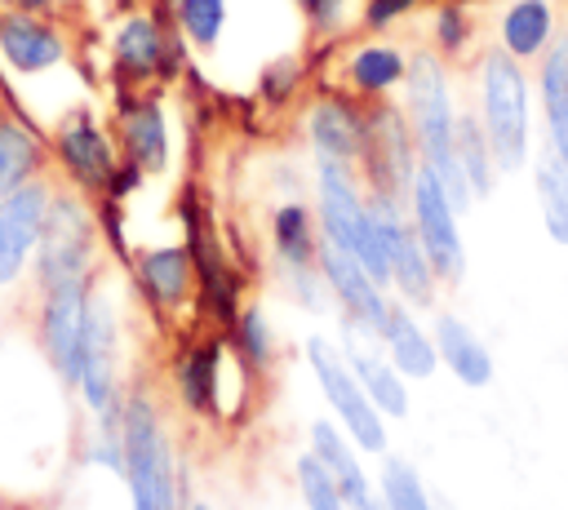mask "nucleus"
Returning a JSON list of instances; mask_svg holds the SVG:
<instances>
[{
    "instance_id": "nucleus-19",
    "label": "nucleus",
    "mask_w": 568,
    "mask_h": 510,
    "mask_svg": "<svg viewBox=\"0 0 568 510\" xmlns=\"http://www.w3.org/2000/svg\"><path fill=\"white\" fill-rule=\"evenodd\" d=\"M120 142L124 160L142 173H160L169 164V124L155 98H133L120 106Z\"/></svg>"
},
{
    "instance_id": "nucleus-14",
    "label": "nucleus",
    "mask_w": 568,
    "mask_h": 510,
    "mask_svg": "<svg viewBox=\"0 0 568 510\" xmlns=\"http://www.w3.org/2000/svg\"><path fill=\"white\" fill-rule=\"evenodd\" d=\"M93 412H102L106 426H115V315L102 297H89V319H84V359H80V381Z\"/></svg>"
},
{
    "instance_id": "nucleus-35",
    "label": "nucleus",
    "mask_w": 568,
    "mask_h": 510,
    "mask_svg": "<svg viewBox=\"0 0 568 510\" xmlns=\"http://www.w3.org/2000/svg\"><path fill=\"white\" fill-rule=\"evenodd\" d=\"M466 35H470L466 13H462L457 4H439V13H435V44H439L444 53H462Z\"/></svg>"
},
{
    "instance_id": "nucleus-18",
    "label": "nucleus",
    "mask_w": 568,
    "mask_h": 510,
    "mask_svg": "<svg viewBox=\"0 0 568 510\" xmlns=\"http://www.w3.org/2000/svg\"><path fill=\"white\" fill-rule=\"evenodd\" d=\"M377 341L386 350V359L408 377V381H426L439 368V350H435V333H426L417 324V315L408 310V302H390Z\"/></svg>"
},
{
    "instance_id": "nucleus-4",
    "label": "nucleus",
    "mask_w": 568,
    "mask_h": 510,
    "mask_svg": "<svg viewBox=\"0 0 568 510\" xmlns=\"http://www.w3.org/2000/svg\"><path fill=\"white\" fill-rule=\"evenodd\" d=\"M320 164V231H324V244L359 257L373 279L390 284L386 275V257H382V244H377V231H373V213H368V195L359 191V177H355V164H337V160H315Z\"/></svg>"
},
{
    "instance_id": "nucleus-3",
    "label": "nucleus",
    "mask_w": 568,
    "mask_h": 510,
    "mask_svg": "<svg viewBox=\"0 0 568 510\" xmlns=\"http://www.w3.org/2000/svg\"><path fill=\"white\" fill-rule=\"evenodd\" d=\"M120 443H124V479H129L133 510H178V470L151 399L133 395L124 404Z\"/></svg>"
},
{
    "instance_id": "nucleus-39",
    "label": "nucleus",
    "mask_w": 568,
    "mask_h": 510,
    "mask_svg": "<svg viewBox=\"0 0 568 510\" xmlns=\"http://www.w3.org/2000/svg\"><path fill=\"white\" fill-rule=\"evenodd\" d=\"M4 4H9V9H27V13H44L53 0H4Z\"/></svg>"
},
{
    "instance_id": "nucleus-28",
    "label": "nucleus",
    "mask_w": 568,
    "mask_h": 510,
    "mask_svg": "<svg viewBox=\"0 0 568 510\" xmlns=\"http://www.w3.org/2000/svg\"><path fill=\"white\" fill-rule=\"evenodd\" d=\"M457 164L466 173V186L475 200H488L493 195V182H497V155H493V142L479 124V115H457Z\"/></svg>"
},
{
    "instance_id": "nucleus-26",
    "label": "nucleus",
    "mask_w": 568,
    "mask_h": 510,
    "mask_svg": "<svg viewBox=\"0 0 568 510\" xmlns=\"http://www.w3.org/2000/svg\"><path fill=\"white\" fill-rule=\"evenodd\" d=\"M271 244L284 271H306L320 266V239H315V222L306 213V204H280L271 213Z\"/></svg>"
},
{
    "instance_id": "nucleus-17",
    "label": "nucleus",
    "mask_w": 568,
    "mask_h": 510,
    "mask_svg": "<svg viewBox=\"0 0 568 510\" xmlns=\"http://www.w3.org/2000/svg\"><path fill=\"white\" fill-rule=\"evenodd\" d=\"M306 133L315 146V160H337V164H359L364 155V133L368 115L351 106L346 98H320L306 111Z\"/></svg>"
},
{
    "instance_id": "nucleus-22",
    "label": "nucleus",
    "mask_w": 568,
    "mask_h": 510,
    "mask_svg": "<svg viewBox=\"0 0 568 510\" xmlns=\"http://www.w3.org/2000/svg\"><path fill=\"white\" fill-rule=\"evenodd\" d=\"M537 89H541V111H546V146L568 164V35L546 44Z\"/></svg>"
},
{
    "instance_id": "nucleus-5",
    "label": "nucleus",
    "mask_w": 568,
    "mask_h": 510,
    "mask_svg": "<svg viewBox=\"0 0 568 510\" xmlns=\"http://www.w3.org/2000/svg\"><path fill=\"white\" fill-rule=\"evenodd\" d=\"M93 244H98V222L89 204L71 191L49 195V213L36 239V279L40 288L62 284V279H84L93 266Z\"/></svg>"
},
{
    "instance_id": "nucleus-13",
    "label": "nucleus",
    "mask_w": 568,
    "mask_h": 510,
    "mask_svg": "<svg viewBox=\"0 0 568 510\" xmlns=\"http://www.w3.org/2000/svg\"><path fill=\"white\" fill-rule=\"evenodd\" d=\"M49 195L53 191L40 177H31L0 200V284H13L27 266V257L36 253V239H40V226L49 213Z\"/></svg>"
},
{
    "instance_id": "nucleus-40",
    "label": "nucleus",
    "mask_w": 568,
    "mask_h": 510,
    "mask_svg": "<svg viewBox=\"0 0 568 510\" xmlns=\"http://www.w3.org/2000/svg\"><path fill=\"white\" fill-rule=\"evenodd\" d=\"M191 510H209V506H204V501H195V506H191Z\"/></svg>"
},
{
    "instance_id": "nucleus-38",
    "label": "nucleus",
    "mask_w": 568,
    "mask_h": 510,
    "mask_svg": "<svg viewBox=\"0 0 568 510\" xmlns=\"http://www.w3.org/2000/svg\"><path fill=\"white\" fill-rule=\"evenodd\" d=\"M302 9L315 31H337L346 18V0H302Z\"/></svg>"
},
{
    "instance_id": "nucleus-10",
    "label": "nucleus",
    "mask_w": 568,
    "mask_h": 510,
    "mask_svg": "<svg viewBox=\"0 0 568 510\" xmlns=\"http://www.w3.org/2000/svg\"><path fill=\"white\" fill-rule=\"evenodd\" d=\"M84 319H89V275L84 279H62L44 288L40 306V341L53 368L67 381H80V359H84Z\"/></svg>"
},
{
    "instance_id": "nucleus-9",
    "label": "nucleus",
    "mask_w": 568,
    "mask_h": 510,
    "mask_svg": "<svg viewBox=\"0 0 568 510\" xmlns=\"http://www.w3.org/2000/svg\"><path fill=\"white\" fill-rule=\"evenodd\" d=\"M364 173H368V186L373 195H395V200H408V186H413V173L422 164L417 155V137L408 129V115H399L395 106L377 102L368 111V133H364V155H359Z\"/></svg>"
},
{
    "instance_id": "nucleus-25",
    "label": "nucleus",
    "mask_w": 568,
    "mask_h": 510,
    "mask_svg": "<svg viewBox=\"0 0 568 510\" xmlns=\"http://www.w3.org/2000/svg\"><path fill=\"white\" fill-rule=\"evenodd\" d=\"M44 164V142L18 115H0V200L31 182Z\"/></svg>"
},
{
    "instance_id": "nucleus-8",
    "label": "nucleus",
    "mask_w": 568,
    "mask_h": 510,
    "mask_svg": "<svg viewBox=\"0 0 568 510\" xmlns=\"http://www.w3.org/2000/svg\"><path fill=\"white\" fill-rule=\"evenodd\" d=\"M408 217H413V231L439 275V284H462L466 275V248H462V226H457V204L448 200L444 182L417 164L413 173V186H408Z\"/></svg>"
},
{
    "instance_id": "nucleus-23",
    "label": "nucleus",
    "mask_w": 568,
    "mask_h": 510,
    "mask_svg": "<svg viewBox=\"0 0 568 510\" xmlns=\"http://www.w3.org/2000/svg\"><path fill=\"white\" fill-rule=\"evenodd\" d=\"M346 359H351V368H355L364 395L373 399V408H377L382 417H390V421L408 417V377H404L386 355H373V350H364V346H351Z\"/></svg>"
},
{
    "instance_id": "nucleus-15",
    "label": "nucleus",
    "mask_w": 568,
    "mask_h": 510,
    "mask_svg": "<svg viewBox=\"0 0 568 510\" xmlns=\"http://www.w3.org/2000/svg\"><path fill=\"white\" fill-rule=\"evenodd\" d=\"M0 58L9 62V71L36 75V71L67 62V35L40 13L0 9Z\"/></svg>"
},
{
    "instance_id": "nucleus-34",
    "label": "nucleus",
    "mask_w": 568,
    "mask_h": 510,
    "mask_svg": "<svg viewBox=\"0 0 568 510\" xmlns=\"http://www.w3.org/2000/svg\"><path fill=\"white\" fill-rule=\"evenodd\" d=\"M235 341H240V355H244L253 368H262V364L271 359L275 337H271V324H266V315H262L257 306H248V310L235 315Z\"/></svg>"
},
{
    "instance_id": "nucleus-31",
    "label": "nucleus",
    "mask_w": 568,
    "mask_h": 510,
    "mask_svg": "<svg viewBox=\"0 0 568 510\" xmlns=\"http://www.w3.org/2000/svg\"><path fill=\"white\" fill-rule=\"evenodd\" d=\"M377 497H382L386 510H430L426 483H422V475H417L404 457H386V461H382Z\"/></svg>"
},
{
    "instance_id": "nucleus-33",
    "label": "nucleus",
    "mask_w": 568,
    "mask_h": 510,
    "mask_svg": "<svg viewBox=\"0 0 568 510\" xmlns=\"http://www.w3.org/2000/svg\"><path fill=\"white\" fill-rule=\"evenodd\" d=\"M297 492H302V506L306 510H351L342 488L333 483V475L324 470V461L315 452H302L297 457Z\"/></svg>"
},
{
    "instance_id": "nucleus-7",
    "label": "nucleus",
    "mask_w": 568,
    "mask_h": 510,
    "mask_svg": "<svg viewBox=\"0 0 568 510\" xmlns=\"http://www.w3.org/2000/svg\"><path fill=\"white\" fill-rule=\"evenodd\" d=\"M368 213H373V231H377L390 284L399 288V297L408 306H430L439 275H435V266H430V257H426V248L413 231L408 204L395 200V195H368Z\"/></svg>"
},
{
    "instance_id": "nucleus-24",
    "label": "nucleus",
    "mask_w": 568,
    "mask_h": 510,
    "mask_svg": "<svg viewBox=\"0 0 568 510\" xmlns=\"http://www.w3.org/2000/svg\"><path fill=\"white\" fill-rule=\"evenodd\" d=\"M555 40V9L550 0H515L501 13V49L510 58H541L546 44Z\"/></svg>"
},
{
    "instance_id": "nucleus-37",
    "label": "nucleus",
    "mask_w": 568,
    "mask_h": 510,
    "mask_svg": "<svg viewBox=\"0 0 568 510\" xmlns=\"http://www.w3.org/2000/svg\"><path fill=\"white\" fill-rule=\"evenodd\" d=\"M422 0H368L364 4V27L368 31H386L390 22H399L404 13H413Z\"/></svg>"
},
{
    "instance_id": "nucleus-1",
    "label": "nucleus",
    "mask_w": 568,
    "mask_h": 510,
    "mask_svg": "<svg viewBox=\"0 0 568 510\" xmlns=\"http://www.w3.org/2000/svg\"><path fill=\"white\" fill-rule=\"evenodd\" d=\"M404 89H408V129L417 137V155L444 182V191L457 204V213H466L475 195H470L466 173L457 164V106H453V89H448L444 62L435 53H426V49L413 53Z\"/></svg>"
},
{
    "instance_id": "nucleus-29",
    "label": "nucleus",
    "mask_w": 568,
    "mask_h": 510,
    "mask_svg": "<svg viewBox=\"0 0 568 510\" xmlns=\"http://www.w3.org/2000/svg\"><path fill=\"white\" fill-rule=\"evenodd\" d=\"M532 186H537V204H541V222L546 235L555 244H568V164L546 146L532 164Z\"/></svg>"
},
{
    "instance_id": "nucleus-27",
    "label": "nucleus",
    "mask_w": 568,
    "mask_h": 510,
    "mask_svg": "<svg viewBox=\"0 0 568 510\" xmlns=\"http://www.w3.org/2000/svg\"><path fill=\"white\" fill-rule=\"evenodd\" d=\"M404 75H408V58L395 44H359L346 58V84L364 98L390 93L395 84H404Z\"/></svg>"
},
{
    "instance_id": "nucleus-20",
    "label": "nucleus",
    "mask_w": 568,
    "mask_h": 510,
    "mask_svg": "<svg viewBox=\"0 0 568 510\" xmlns=\"http://www.w3.org/2000/svg\"><path fill=\"white\" fill-rule=\"evenodd\" d=\"M138 279L160 310H178L195 288V257L182 244H160L138 257Z\"/></svg>"
},
{
    "instance_id": "nucleus-30",
    "label": "nucleus",
    "mask_w": 568,
    "mask_h": 510,
    "mask_svg": "<svg viewBox=\"0 0 568 510\" xmlns=\"http://www.w3.org/2000/svg\"><path fill=\"white\" fill-rule=\"evenodd\" d=\"M178 395L195 412L213 408V399H217V341H204V346L182 355V364H178Z\"/></svg>"
},
{
    "instance_id": "nucleus-6",
    "label": "nucleus",
    "mask_w": 568,
    "mask_h": 510,
    "mask_svg": "<svg viewBox=\"0 0 568 510\" xmlns=\"http://www.w3.org/2000/svg\"><path fill=\"white\" fill-rule=\"evenodd\" d=\"M306 364L315 373V386L320 395L328 399L337 426L355 439L359 452H386V417L373 408V399L364 395L355 368L346 355H337V346H328L324 337H311L306 341Z\"/></svg>"
},
{
    "instance_id": "nucleus-32",
    "label": "nucleus",
    "mask_w": 568,
    "mask_h": 510,
    "mask_svg": "<svg viewBox=\"0 0 568 510\" xmlns=\"http://www.w3.org/2000/svg\"><path fill=\"white\" fill-rule=\"evenodd\" d=\"M173 18L195 49H213L226 27V0H173Z\"/></svg>"
},
{
    "instance_id": "nucleus-16",
    "label": "nucleus",
    "mask_w": 568,
    "mask_h": 510,
    "mask_svg": "<svg viewBox=\"0 0 568 510\" xmlns=\"http://www.w3.org/2000/svg\"><path fill=\"white\" fill-rule=\"evenodd\" d=\"M111 58H115V71H120L124 80H133V84L173 71V44H169L164 27H160L151 13H129V18L115 27Z\"/></svg>"
},
{
    "instance_id": "nucleus-36",
    "label": "nucleus",
    "mask_w": 568,
    "mask_h": 510,
    "mask_svg": "<svg viewBox=\"0 0 568 510\" xmlns=\"http://www.w3.org/2000/svg\"><path fill=\"white\" fill-rule=\"evenodd\" d=\"M293 84H297V58H275L266 67V75H262V98L280 102V98L293 93Z\"/></svg>"
},
{
    "instance_id": "nucleus-21",
    "label": "nucleus",
    "mask_w": 568,
    "mask_h": 510,
    "mask_svg": "<svg viewBox=\"0 0 568 510\" xmlns=\"http://www.w3.org/2000/svg\"><path fill=\"white\" fill-rule=\"evenodd\" d=\"M435 350H439V364L462 381V386H488L493 381V355L488 346L475 337V328L457 315H439L435 319Z\"/></svg>"
},
{
    "instance_id": "nucleus-2",
    "label": "nucleus",
    "mask_w": 568,
    "mask_h": 510,
    "mask_svg": "<svg viewBox=\"0 0 568 510\" xmlns=\"http://www.w3.org/2000/svg\"><path fill=\"white\" fill-rule=\"evenodd\" d=\"M479 124L493 142L497 169L519 173L528 164V75L506 49H488L479 62Z\"/></svg>"
},
{
    "instance_id": "nucleus-12",
    "label": "nucleus",
    "mask_w": 568,
    "mask_h": 510,
    "mask_svg": "<svg viewBox=\"0 0 568 510\" xmlns=\"http://www.w3.org/2000/svg\"><path fill=\"white\" fill-rule=\"evenodd\" d=\"M53 151H58V164L67 169V177L80 191H106L111 177H115V169H120L111 137L102 133V124L89 111H75V115H67L58 124Z\"/></svg>"
},
{
    "instance_id": "nucleus-11",
    "label": "nucleus",
    "mask_w": 568,
    "mask_h": 510,
    "mask_svg": "<svg viewBox=\"0 0 568 510\" xmlns=\"http://www.w3.org/2000/svg\"><path fill=\"white\" fill-rule=\"evenodd\" d=\"M320 275H324V288L346 310V328L377 337V328L390 310V302L382 297V279H373V271L359 257H351L333 244H320Z\"/></svg>"
}]
</instances>
